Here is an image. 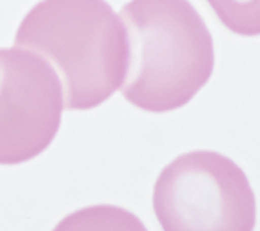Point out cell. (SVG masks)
<instances>
[{"label":"cell","instance_id":"277c9868","mask_svg":"<svg viewBox=\"0 0 260 231\" xmlns=\"http://www.w3.org/2000/svg\"><path fill=\"white\" fill-rule=\"evenodd\" d=\"M64 92L55 68L25 48H0V165L42 154L61 126Z\"/></svg>","mask_w":260,"mask_h":231},{"label":"cell","instance_id":"3957f363","mask_svg":"<svg viewBox=\"0 0 260 231\" xmlns=\"http://www.w3.org/2000/svg\"><path fill=\"white\" fill-rule=\"evenodd\" d=\"M152 202L167 231H251L257 218L247 175L232 159L216 151L176 157L158 176Z\"/></svg>","mask_w":260,"mask_h":231},{"label":"cell","instance_id":"6da1fadb","mask_svg":"<svg viewBox=\"0 0 260 231\" xmlns=\"http://www.w3.org/2000/svg\"><path fill=\"white\" fill-rule=\"evenodd\" d=\"M119 17L128 59L122 95L150 113L186 105L214 70L211 33L187 0H131Z\"/></svg>","mask_w":260,"mask_h":231},{"label":"cell","instance_id":"7a4b0ae2","mask_svg":"<svg viewBox=\"0 0 260 231\" xmlns=\"http://www.w3.org/2000/svg\"><path fill=\"white\" fill-rule=\"evenodd\" d=\"M15 46L57 68L69 110L95 108L123 83L126 31L106 0H42L21 21Z\"/></svg>","mask_w":260,"mask_h":231},{"label":"cell","instance_id":"5b68a950","mask_svg":"<svg viewBox=\"0 0 260 231\" xmlns=\"http://www.w3.org/2000/svg\"><path fill=\"white\" fill-rule=\"evenodd\" d=\"M221 24L241 36L260 33V0H207Z\"/></svg>","mask_w":260,"mask_h":231}]
</instances>
